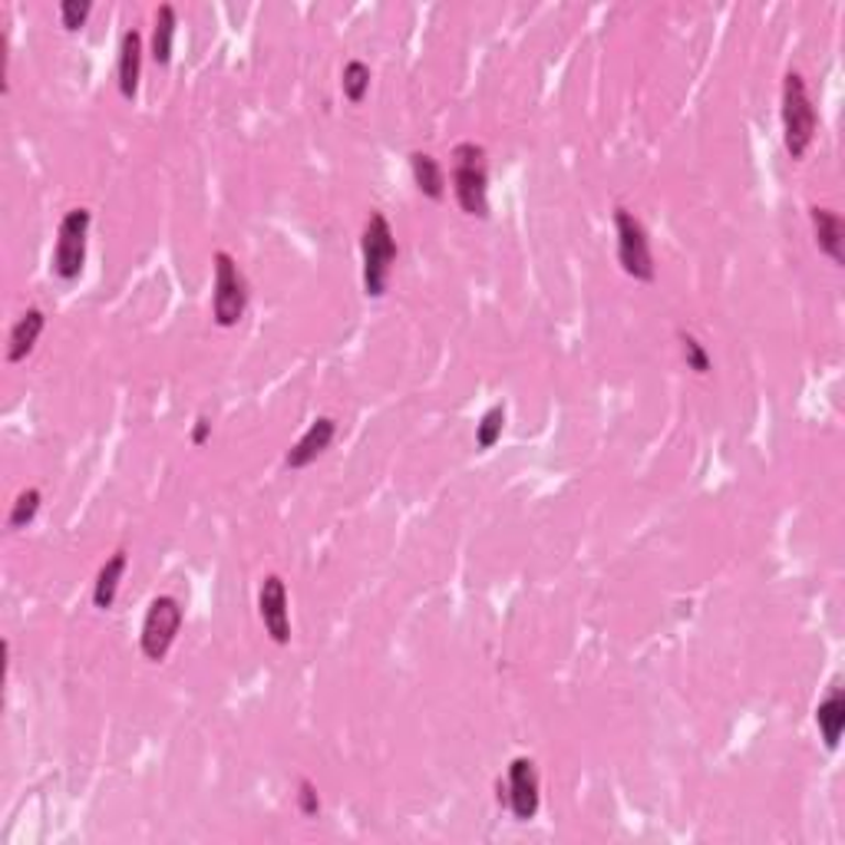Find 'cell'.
Returning a JSON list of instances; mask_svg holds the SVG:
<instances>
[{"instance_id": "obj_24", "label": "cell", "mask_w": 845, "mask_h": 845, "mask_svg": "<svg viewBox=\"0 0 845 845\" xmlns=\"http://www.w3.org/2000/svg\"><path fill=\"white\" fill-rule=\"evenodd\" d=\"M211 439V419L201 413L198 419H195V426H191V446H205Z\"/></svg>"}, {"instance_id": "obj_3", "label": "cell", "mask_w": 845, "mask_h": 845, "mask_svg": "<svg viewBox=\"0 0 845 845\" xmlns=\"http://www.w3.org/2000/svg\"><path fill=\"white\" fill-rule=\"evenodd\" d=\"M360 254H363V294L380 300L389 287V274L399 254L396 234L389 228V218L383 211H370L360 234Z\"/></svg>"}, {"instance_id": "obj_16", "label": "cell", "mask_w": 845, "mask_h": 845, "mask_svg": "<svg viewBox=\"0 0 845 845\" xmlns=\"http://www.w3.org/2000/svg\"><path fill=\"white\" fill-rule=\"evenodd\" d=\"M125 564H129V551L125 548H116L102 568L96 571V581H92V604L99 611H109L116 604V594H119V581L125 574Z\"/></svg>"}, {"instance_id": "obj_20", "label": "cell", "mask_w": 845, "mask_h": 845, "mask_svg": "<svg viewBox=\"0 0 845 845\" xmlns=\"http://www.w3.org/2000/svg\"><path fill=\"white\" fill-rule=\"evenodd\" d=\"M502 429H505V406L495 403V406H489V409L479 416V422H475V446H479V449H492V446L502 439Z\"/></svg>"}, {"instance_id": "obj_12", "label": "cell", "mask_w": 845, "mask_h": 845, "mask_svg": "<svg viewBox=\"0 0 845 845\" xmlns=\"http://www.w3.org/2000/svg\"><path fill=\"white\" fill-rule=\"evenodd\" d=\"M139 79H142V33L129 26L119 40V66H116V83L122 99L139 96Z\"/></svg>"}, {"instance_id": "obj_9", "label": "cell", "mask_w": 845, "mask_h": 845, "mask_svg": "<svg viewBox=\"0 0 845 845\" xmlns=\"http://www.w3.org/2000/svg\"><path fill=\"white\" fill-rule=\"evenodd\" d=\"M257 617L264 624V634L284 647L290 644V611H287V584L281 574H264L257 591Z\"/></svg>"}, {"instance_id": "obj_5", "label": "cell", "mask_w": 845, "mask_h": 845, "mask_svg": "<svg viewBox=\"0 0 845 845\" xmlns=\"http://www.w3.org/2000/svg\"><path fill=\"white\" fill-rule=\"evenodd\" d=\"M182 621H185V611H182V601L172 597V594H158L149 601L145 607V617H142V630H139V650L145 660L152 663H162L182 630Z\"/></svg>"}, {"instance_id": "obj_2", "label": "cell", "mask_w": 845, "mask_h": 845, "mask_svg": "<svg viewBox=\"0 0 845 845\" xmlns=\"http://www.w3.org/2000/svg\"><path fill=\"white\" fill-rule=\"evenodd\" d=\"M779 119H782V145L789 152V158H805L815 132H819V112L815 102L809 96L805 76L799 69H789L782 76V106H779Z\"/></svg>"}, {"instance_id": "obj_6", "label": "cell", "mask_w": 845, "mask_h": 845, "mask_svg": "<svg viewBox=\"0 0 845 845\" xmlns=\"http://www.w3.org/2000/svg\"><path fill=\"white\" fill-rule=\"evenodd\" d=\"M89 224H92V211L89 208H69L59 218L56 228V244H53V257H50V271L59 281H76L83 274L86 264V241H89Z\"/></svg>"}, {"instance_id": "obj_23", "label": "cell", "mask_w": 845, "mask_h": 845, "mask_svg": "<svg viewBox=\"0 0 845 845\" xmlns=\"http://www.w3.org/2000/svg\"><path fill=\"white\" fill-rule=\"evenodd\" d=\"M297 809H300V815H307V819L320 815V795H317V786H314L307 776L297 779Z\"/></svg>"}, {"instance_id": "obj_4", "label": "cell", "mask_w": 845, "mask_h": 845, "mask_svg": "<svg viewBox=\"0 0 845 845\" xmlns=\"http://www.w3.org/2000/svg\"><path fill=\"white\" fill-rule=\"evenodd\" d=\"M215 261V290H211V320L218 327H234L248 310V281L234 261L231 251L218 248L211 254Z\"/></svg>"}, {"instance_id": "obj_21", "label": "cell", "mask_w": 845, "mask_h": 845, "mask_svg": "<svg viewBox=\"0 0 845 845\" xmlns=\"http://www.w3.org/2000/svg\"><path fill=\"white\" fill-rule=\"evenodd\" d=\"M677 340H680V353H683L687 370H693L696 376H706V373L713 370V360H710L706 347H703L690 330H680V333H677Z\"/></svg>"}, {"instance_id": "obj_15", "label": "cell", "mask_w": 845, "mask_h": 845, "mask_svg": "<svg viewBox=\"0 0 845 845\" xmlns=\"http://www.w3.org/2000/svg\"><path fill=\"white\" fill-rule=\"evenodd\" d=\"M175 30H178V13L172 3H158L155 7V20H152V36H149V56L155 66H168L172 63V50H175Z\"/></svg>"}, {"instance_id": "obj_14", "label": "cell", "mask_w": 845, "mask_h": 845, "mask_svg": "<svg viewBox=\"0 0 845 845\" xmlns=\"http://www.w3.org/2000/svg\"><path fill=\"white\" fill-rule=\"evenodd\" d=\"M815 726L822 733V743L825 749H835L838 739H842V729H845V693L838 683L828 687L825 700H819L815 706Z\"/></svg>"}, {"instance_id": "obj_18", "label": "cell", "mask_w": 845, "mask_h": 845, "mask_svg": "<svg viewBox=\"0 0 845 845\" xmlns=\"http://www.w3.org/2000/svg\"><path fill=\"white\" fill-rule=\"evenodd\" d=\"M370 79H373V73H370V66L363 59H356V56L347 59L343 69H340V89H343L347 102L360 106L366 99V92H370Z\"/></svg>"}, {"instance_id": "obj_17", "label": "cell", "mask_w": 845, "mask_h": 845, "mask_svg": "<svg viewBox=\"0 0 845 845\" xmlns=\"http://www.w3.org/2000/svg\"><path fill=\"white\" fill-rule=\"evenodd\" d=\"M409 172H413V182H416L422 198H429V201L446 198V172H442L436 155H429L422 149L409 152Z\"/></svg>"}, {"instance_id": "obj_7", "label": "cell", "mask_w": 845, "mask_h": 845, "mask_svg": "<svg viewBox=\"0 0 845 845\" xmlns=\"http://www.w3.org/2000/svg\"><path fill=\"white\" fill-rule=\"evenodd\" d=\"M614 234H617V264L627 277L650 284L657 277V264H654V251H650V238L644 221L627 211V208H614Z\"/></svg>"}, {"instance_id": "obj_13", "label": "cell", "mask_w": 845, "mask_h": 845, "mask_svg": "<svg viewBox=\"0 0 845 845\" xmlns=\"http://www.w3.org/2000/svg\"><path fill=\"white\" fill-rule=\"evenodd\" d=\"M43 327H46V314H43L40 307H26V310L13 320V327H10V333H7V363L26 360V356L33 353V347H36Z\"/></svg>"}, {"instance_id": "obj_1", "label": "cell", "mask_w": 845, "mask_h": 845, "mask_svg": "<svg viewBox=\"0 0 845 845\" xmlns=\"http://www.w3.org/2000/svg\"><path fill=\"white\" fill-rule=\"evenodd\" d=\"M452 195L462 215L469 218H489V155L485 145L465 139L452 145Z\"/></svg>"}, {"instance_id": "obj_22", "label": "cell", "mask_w": 845, "mask_h": 845, "mask_svg": "<svg viewBox=\"0 0 845 845\" xmlns=\"http://www.w3.org/2000/svg\"><path fill=\"white\" fill-rule=\"evenodd\" d=\"M59 23H63V30H79L83 23H86V17H89V10H92V3L89 0H59Z\"/></svg>"}, {"instance_id": "obj_11", "label": "cell", "mask_w": 845, "mask_h": 845, "mask_svg": "<svg viewBox=\"0 0 845 845\" xmlns=\"http://www.w3.org/2000/svg\"><path fill=\"white\" fill-rule=\"evenodd\" d=\"M809 221H812V234H815V248L832 261V264H845V221L838 211L825 208V205H809Z\"/></svg>"}, {"instance_id": "obj_19", "label": "cell", "mask_w": 845, "mask_h": 845, "mask_svg": "<svg viewBox=\"0 0 845 845\" xmlns=\"http://www.w3.org/2000/svg\"><path fill=\"white\" fill-rule=\"evenodd\" d=\"M40 502H43V492H40L36 485H30V489L17 492V498L10 502V512H7V531H20V528H26V525L36 518Z\"/></svg>"}, {"instance_id": "obj_8", "label": "cell", "mask_w": 845, "mask_h": 845, "mask_svg": "<svg viewBox=\"0 0 845 845\" xmlns=\"http://www.w3.org/2000/svg\"><path fill=\"white\" fill-rule=\"evenodd\" d=\"M505 799L508 812L515 822H531L541 805V782H538V766L528 756H515L508 762V779L505 786L498 782V802Z\"/></svg>"}, {"instance_id": "obj_10", "label": "cell", "mask_w": 845, "mask_h": 845, "mask_svg": "<svg viewBox=\"0 0 845 845\" xmlns=\"http://www.w3.org/2000/svg\"><path fill=\"white\" fill-rule=\"evenodd\" d=\"M333 436H337V419H333V416H317V419L300 432V439L284 452V465H287L290 472L307 469L310 462H317V459L330 449Z\"/></svg>"}]
</instances>
